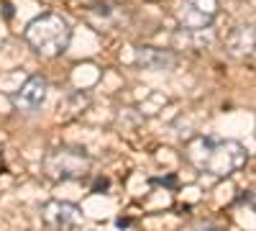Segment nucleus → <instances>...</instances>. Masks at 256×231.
Segmentation results:
<instances>
[{
  "label": "nucleus",
  "mask_w": 256,
  "mask_h": 231,
  "mask_svg": "<svg viewBox=\"0 0 256 231\" xmlns=\"http://www.w3.org/2000/svg\"><path fill=\"white\" fill-rule=\"evenodd\" d=\"M92 167V157L77 149V146H54L46 152L44 162H41V170L44 175L54 182H67V180H82L88 177Z\"/></svg>",
  "instance_id": "3"
},
{
  "label": "nucleus",
  "mask_w": 256,
  "mask_h": 231,
  "mask_svg": "<svg viewBox=\"0 0 256 231\" xmlns=\"http://www.w3.org/2000/svg\"><path fill=\"white\" fill-rule=\"evenodd\" d=\"M218 0H180L177 21L184 31H205L218 18Z\"/></svg>",
  "instance_id": "4"
},
{
  "label": "nucleus",
  "mask_w": 256,
  "mask_h": 231,
  "mask_svg": "<svg viewBox=\"0 0 256 231\" xmlns=\"http://www.w3.org/2000/svg\"><path fill=\"white\" fill-rule=\"evenodd\" d=\"M24 41L41 57L54 59L70 49L72 26L62 13H41L24 29Z\"/></svg>",
  "instance_id": "2"
},
{
  "label": "nucleus",
  "mask_w": 256,
  "mask_h": 231,
  "mask_svg": "<svg viewBox=\"0 0 256 231\" xmlns=\"http://www.w3.org/2000/svg\"><path fill=\"white\" fill-rule=\"evenodd\" d=\"M41 218L54 231H72L82 223V211L80 205L67 200H49L41 205Z\"/></svg>",
  "instance_id": "5"
},
{
  "label": "nucleus",
  "mask_w": 256,
  "mask_h": 231,
  "mask_svg": "<svg viewBox=\"0 0 256 231\" xmlns=\"http://www.w3.org/2000/svg\"><path fill=\"white\" fill-rule=\"evenodd\" d=\"M46 95H49V80L44 75H31L24 85L10 95V100L20 111H36V108L44 106Z\"/></svg>",
  "instance_id": "6"
},
{
  "label": "nucleus",
  "mask_w": 256,
  "mask_h": 231,
  "mask_svg": "<svg viewBox=\"0 0 256 231\" xmlns=\"http://www.w3.org/2000/svg\"><path fill=\"white\" fill-rule=\"evenodd\" d=\"M108 185H110V180H108V177H98V180H95V185H92V193H100V190L105 193V190H108Z\"/></svg>",
  "instance_id": "9"
},
{
  "label": "nucleus",
  "mask_w": 256,
  "mask_h": 231,
  "mask_svg": "<svg viewBox=\"0 0 256 231\" xmlns=\"http://www.w3.org/2000/svg\"><path fill=\"white\" fill-rule=\"evenodd\" d=\"M226 52L236 59H251L254 57V24L236 26L226 39Z\"/></svg>",
  "instance_id": "8"
},
{
  "label": "nucleus",
  "mask_w": 256,
  "mask_h": 231,
  "mask_svg": "<svg viewBox=\"0 0 256 231\" xmlns=\"http://www.w3.org/2000/svg\"><path fill=\"white\" fill-rule=\"evenodd\" d=\"M184 157L198 172L210 177H230L248 162L246 146L236 139L195 136L184 144Z\"/></svg>",
  "instance_id": "1"
},
{
  "label": "nucleus",
  "mask_w": 256,
  "mask_h": 231,
  "mask_svg": "<svg viewBox=\"0 0 256 231\" xmlns=\"http://www.w3.org/2000/svg\"><path fill=\"white\" fill-rule=\"evenodd\" d=\"M134 59L144 70H172L177 65V54L172 49H159V47H136Z\"/></svg>",
  "instance_id": "7"
}]
</instances>
